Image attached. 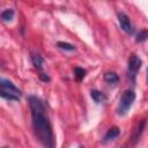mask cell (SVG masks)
<instances>
[{
    "instance_id": "cell-1",
    "label": "cell",
    "mask_w": 148,
    "mask_h": 148,
    "mask_svg": "<svg viewBox=\"0 0 148 148\" xmlns=\"http://www.w3.org/2000/svg\"><path fill=\"white\" fill-rule=\"evenodd\" d=\"M28 102L31 111V123L36 138L44 148H56L52 125L43 101L39 97L31 95L28 97Z\"/></svg>"
},
{
    "instance_id": "cell-2",
    "label": "cell",
    "mask_w": 148,
    "mask_h": 148,
    "mask_svg": "<svg viewBox=\"0 0 148 148\" xmlns=\"http://www.w3.org/2000/svg\"><path fill=\"white\" fill-rule=\"evenodd\" d=\"M0 86H1L0 95L2 98L8 99V101H18L20 99L22 92L12 81L1 77L0 79Z\"/></svg>"
},
{
    "instance_id": "cell-3",
    "label": "cell",
    "mask_w": 148,
    "mask_h": 148,
    "mask_svg": "<svg viewBox=\"0 0 148 148\" xmlns=\"http://www.w3.org/2000/svg\"><path fill=\"white\" fill-rule=\"evenodd\" d=\"M134 101H135V92L132 89H126L121 94V97L119 99V104H118V109H117L118 114L125 116L127 113V111L131 109V106L133 105Z\"/></svg>"
},
{
    "instance_id": "cell-4",
    "label": "cell",
    "mask_w": 148,
    "mask_h": 148,
    "mask_svg": "<svg viewBox=\"0 0 148 148\" xmlns=\"http://www.w3.org/2000/svg\"><path fill=\"white\" fill-rule=\"evenodd\" d=\"M141 65H142V61L141 59L136 56V54H131L130 58H128V64H127V73H128V76L134 80L138 71L141 68Z\"/></svg>"
},
{
    "instance_id": "cell-5",
    "label": "cell",
    "mask_w": 148,
    "mask_h": 148,
    "mask_svg": "<svg viewBox=\"0 0 148 148\" xmlns=\"http://www.w3.org/2000/svg\"><path fill=\"white\" fill-rule=\"evenodd\" d=\"M118 22L120 24V28L127 32V34H131L133 31V27H132V23H131V20L130 17L125 14V13H119L118 14Z\"/></svg>"
},
{
    "instance_id": "cell-6",
    "label": "cell",
    "mask_w": 148,
    "mask_h": 148,
    "mask_svg": "<svg viewBox=\"0 0 148 148\" xmlns=\"http://www.w3.org/2000/svg\"><path fill=\"white\" fill-rule=\"evenodd\" d=\"M119 134H120V130H119L117 126H113V127H111V128H109V130H108V132L105 133V135H104V138H103L102 142H103L104 145H106V143H109V142L113 141V140H114Z\"/></svg>"
},
{
    "instance_id": "cell-7",
    "label": "cell",
    "mask_w": 148,
    "mask_h": 148,
    "mask_svg": "<svg viewBox=\"0 0 148 148\" xmlns=\"http://www.w3.org/2000/svg\"><path fill=\"white\" fill-rule=\"evenodd\" d=\"M145 126H146V120L145 119H142L141 121H139L138 124H136V126H135V128H134V131H133V134H132V143L134 145L138 140H139V138L141 136V134H142V132H143V130H145Z\"/></svg>"
},
{
    "instance_id": "cell-8",
    "label": "cell",
    "mask_w": 148,
    "mask_h": 148,
    "mask_svg": "<svg viewBox=\"0 0 148 148\" xmlns=\"http://www.w3.org/2000/svg\"><path fill=\"white\" fill-rule=\"evenodd\" d=\"M90 96H91V98H92L96 103H102V102H104V101L106 99V96H105L102 91L96 90V89H92V90L90 91Z\"/></svg>"
},
{
    "instance_id": "cell-9",
    "label": "cell",
    "mask_w": 148,
    "mask_h": 148,
    "mask_svg": "<svg viewBox=\"0 0 148 148\" xmlns=\"http://www.w3.org/2000/svg\"><path fill=\"white\" fill-rule=\"evenodd\" d=\"M104 80H105V82L109 83V84H117L118 81H119V77H118V75H117L116 73H113V72H108V73L104 74Z\"/></svg>"
},
{
    "instance_id": "cell-10",
    "label": "cell",
    "mask_w": 148,
    "mask_h": 148,
    "mask_svg": "<svg viewBox=\"0 0 148 148\" xmlns=\"http://www.w3.org/2000/svg\"><path fill=\"white\" fill-rule=\"evenodd\" d=\"M31 61H32V65L35 66V68L40 69V68L43 67L44 60H43V58H42L39 54H32V56H31Z\"/></svg>"
},
{
    "instance_id": "cell-11",
    "label": "cell",
    "mask_w": 148,
    "mask_h": 148,
    "mask_svg": "<svg viewBox=\"0 0 148 148\" xmlns=\"http://www.w3.org/2000/svg\"><path fill=\"white\" fill-rule=\"evenodd\" d=\"M14 18V10L8 8L6 10H3L1 13V20L5 21V22H8V21H12Z\"/></svg>"
},
{
    "instance_id": "cell-12",
    "label": "cell",
    "mask_w": 148,
    "mask_h": 148,
    "mask_svg": "<svg viewBox=\"0 0 148 148\" xmlns=\"http://www.w3.org/2000/svg\"><path fill=\"white\" fill-rule=\"evenodd\" d=\"M57 46L61 50H66V51H74L75 50V46L73 44H69V43H65V42H58L57 43Z\"/></svg>"
},
{
    "instance_id": "cell-13",
    "label": "cell",
    "mask_w": 148,
    "mask_h": 148,
    "mask_svg": "<svg viewBox=\"0 0 148 148\" xmlns=\"http://www.w3.org/2000/svg\"><path fill=\"white\" fill-rule=\"evenodd\" d=\"M74 75H75V79H76L77 81H81V80H83V77L86 76V71H84L83 68H81V67H75V69H74Z\"/></svg>"
},
{
    "instance_id": "cell-14",
    "label": "cell",
    "mask_w": 148,
    "mask_h": 148,
    "mask_svg": "<svg viewBox=\"0 0 148 148\" xmlns=\"http://www.w3.org/2000/svg\"><path fill=\"white\" fill-rule=\"evenodd\" d=\"M147 38H148V31L143 29V30H141V31L138 32L135 40H136V42H143V40H146Z\"/></svg>"
},
{
    "instance_id": "cell-15",
    "label": "cell",
    "mask_w": 148,
    "mask_h": 148,
    "mask_svg": "<svg viewBox=\"0 0 148 148\" xmlns=\"http://www.w3.org/2000/svg\"><path fill=\"white\" fill-rule=\"evenodd\" d=\"M39 77H40V80L44 81V82H49V81H50V77H49L46 74H44V73L39 74Z\"/></svg>"
},
{
    "instance_id": "cell-16",
    "label": "cell",
    "mask_w": 148,
    "mask_h": 148,
    "mask_svg": "<svg viewBox=\"0 0 148 148\" xmlns=\"http://www.w3.org/2000/svg\"><path fill=\"white\" fill-rule=\"evenodd\" d=\"M147 74H148V69H147ZM147 81H148V75H147Z\"/></svg>"
}]
</instances>
